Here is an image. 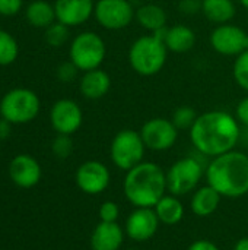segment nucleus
Masks as SVG:
<instances>
[{
  "label": "nucleus",
  "mask_w": 248,
  "mask_h": 250,
  "mask_svg": "<svg viewBox=\"0 0 248 250\" xmlns=\"http://www.w3.org/2000/svg\"><path fill=\"white\" fill-rule=\"evenodd\" d=\"M241 127L237 117L222 110L200 114L190 129L193 146L203 157L215 158L235 149L240 144Z\"/></svg>",
  "instance_id": "nucleus-1"
},
{
  "label": "nucleus",
  "mask_w": 248,
  "mask_h": 250,
  "mask_svg": "<svg viewBox=\"0 0 248 250\" xmlns=\"http://www.w3.org/2000/svg\"><path fill=\"white\" fill-rule=\"evenodd\" d=\"M208 185L222 198L237 199L248 193V155L229 151L210 160L205 170Z\"/></svg>",
  "instance_id": "nucleus-2"
},
{
  "label": "nucleus",
  "mask_w": 248,
  "mask_h": 250,
  "mask_svg": "<svg viewBox=\"0 0 248 250\" xmlns=\"http://www.w3.org/2000/svg\"><path fill=\"white\" fill-rule=\"evenodd\" d=\"M167 190V173L155 163L142 161L126 171L123 192L134 208H155Z\"/></svg>",
  "instance_id": "nucleus-3"
},
{
  "label": "nucleus",
  "mask_w": 248,
  "mask_h": 250,
  "mask_svg": "<svg viewBox=\"0 0 248 250\" xmlns=\"http://www.w3.org/2000/svg\"><path fill=\"white\" fill-rule=\"evenodd\" d=\"M167 29V28H165ZM139 37L129 50V63L140 76H153L167 63L168 48L164 42V31Z\"/></svg>",
  "instance_id": "nucleus-4"
},
{
  "label": "nucleus",
  "mask_w": 248,
  "mask_h": 250,
  "mask_svg": "<svg viewBox=\"0 0 248 250\" xmlns=\"http://www.w3.org/2000/svg\"><path fill=\"white\" fill-rule=\"evenodd\" d=\"M39 113V98L28 88H13L0 101V116L12 125L32 122Z\"/></svg>",
  "instance_id": "nucleus-5"
},
{
  "label": "nucleus",
  "mask_w": 248,
  "mask_h": 250,
  "mask_svg": "<svg viewBox=\"0 0 248 250\" xmlns=\"http://www.w3.org/2000/svg\"><path fill=\"white\" fill-rule=\"evenodd\" d=\"M107 54L104 40L92 31H85L76 35L72 41L69 56L70 62L82 72L98 69Z\"/></svg>",
  "instance_id": "nucleus-6"
},
{
  "label": "nucleus",
  "mask_w": 248,
  "mask_h": 250,
  "mask_svg": "<svg viewBox=\"0 0 248 250\" xmlns=\"http://www.w3.org/2000/svg\"><path fill=\"white\" fill-rule=\"evenodd\" d=\"M146 146L140 132L123 129L111 141L110 157L117 168L129 171L143 161Z\"/></svg>",
  "instance_id": "nucleus-7"
},
{
  "label": "nucleus",
  "mask_w": 248,
  "mask_h": 250,
  "mask_svg": "<svg viewBox=\"0 0 248 250\" xmlns=\"http://www.w3.org/2000/svg\"><path fill=\"white\" fill-rule=\"evenodd\" d=\"M206 168L196 157H184L175 161L167 171V188L174 196H183L193 192Z\"/></svg>",
  "instance_id": "nucleus-8"
},
{
  "label": "nucleus",
  "mask_w": 248,
  "mask_h": 250,
  "mask_svg": "<svg viewBox=\"0 0 248 250\" xmlns=\"http://www.w3.org/2000/svg\"><path fill=\"white\" fill-rule=\"evenodd\" d=\"M136 10L130 0H98L94 15L96 22L110 31H118L132 23Z\"/></svg>",
  "instance_id": "nucleus-9"
},
{
  "label": "nucleus",
  "mask_w": 248,
  "mask_h": 250,
  "mask_svg": "<svg viewBox=\"0 0 248 250\" xmlns=\"http://www.w3.org/2000/svg\"><path fill=\"white\" fill-rule=\"evenodd\" d=\"M140 136L148 149L161 152L175 145L178 139V129L171 120L164 117H153L142 126Z\"/></svg>",
  "instance_id": "nucleus-10"
},
{
  "label": "nucleus",
  "mask_w": 248,
  "mask_h": 250,
  "mask_svg": "<svg viewBox=\"0 0 248 250\" xmlns=\"http://www.w3.org/2000/svg\"><path fill=\"white\" fill-rule=\"evenodd\" d=\"M212 48L222 56H240L248 50V34L232 23L218 25L210 32Z\"/></svg>",
  "instance_id": "nucleus-11"
},
{
  "label": "nucleus",
  "mask_w": 248,
  "mask_h": 250,
  "mask_svg": "<svg viewBox=\"0 0 248 250\" xmlns=\"http://www.w3.org/2000/svg\"><path fill=\"white\" fill-rule=\"evenodd\" d=\"M50 122L58 135H73L82 126L83 113L76 101L63 98L53 104L50 111Z\"/></svg>",
  "instance_id": "nucleus-12"
},
{
  "label": "nucleus",
  "mask_w": 248,
  "mask_h": 250,
  "mask_svg": "<svg viewBox=\"0 0 248 250\" xmlns=\"http://www.w3.org/2000/svg\"><path fill=\"white\" fill-rule=\"evenodd\" d=\"M111 174L101 161H85L76 171L77 188L88 195H99L110 186Z\"/></svg>",
  "instance_id": "nucleus-13"
},
{
  "label": "nucleus",
  "mask_w": 248,
  "mask_h": 250,
  "mask_svg": "<svg viewBox=\"0 0 248 250\" xmlns=\"http://www.w3.org/2000/svg\"><path fill=\"white\" fill-rule=\"evenodd\" d=\"M159 224L161 221L153 208H136L126 220L124 233L130 240L142 243L156 234Z\"/></svg>",
  "instance_id": "nucleus-14"
},
{
  "label": "nucleus",
  "mask_w": 248,
  "mask_h": 250,
  "mask_svg": "<svg viewBox=\"0 0 248 250\" xmlns=\"http://www.w3.org/2000/svg\"><path fill=\"white\" fill-rule=\"evenodd\" d=\"M9 176L16 186L31 189L39 183L42 170L34 157L28 154H19L9 164Z\"/></svg>",
  "instance_id": "nucleus-15"
},
{
  "label": "nucleus",
  "mask_w": 248,
  "mask_h": 250,
  "mask_svg": "<svg viewBox=\"0 0 248 250\" xmlns=\"http://www.w3.org/2000/svg\"><path fill=\"white\" fill-rule=\"evenodd\" d=\"M94 0H56V19L66 26H79L94 15Z\"/></svg>",
  "instance_id": "nucleus-16"
},
{
  "label": "nucleus",
  "mask_w": 248,
  "mask_h": 250,
  "mask_svg": "<svg viewBox=\"0 0 248 250\" xmlns=\"http://www.w3.org/2000/svg\"><path fill=\"white\" fill-rule=\"evenodd\" d=\"M124 229L117 223L101 221L91 234L92 250H120L124 242Z\"/></svg>",
  "instance_id": "nucleus-17"
},
{
  "label": "nucleus",
  "mask_w": 248,
  "mask_h": 250,
  "mask_svg": "<svg viewBox=\"0 0 248 250\" xmlns=\"http://www.w3.org/2000/svg\"><path fill=\"white\" fill-rule=\"evenodd\" d=\"M111 88V78L102 69H94L83 72L79 82V89L82 95L88 100H99L108 94Z\"/></svg>",
  "instance_id": "nucleus-18"
},
{
  "label": "nucleus",
  "mask_w": 248,
  "mask_h": 250,
  "mask_svg": "<svg viewBox=\"0 0 248 250\" xmlns=\"http://www.w3.org/2000/svg\"><path fill=\"white\" fill-rule=\"evenodd\" d=\"M164 42L168 51L178 54L187 53L196 44V34L186 25H174L164 31Z\"/></svg>",
  "instance_id": "nucleus-19"
},
{
  "label": "nucleus",
  "mask_w": 248,
  "mask_h": 250,
  "mask_svg": "<svg viewBox=\"0 0 248 250\" xmlns=\"http://www.w3.org/2000/svg\"><path fill=\"white\" fill-rule=\"evenodd\" d=\"M222 196L212 188V186H203L200 189H196L193 196H191V202H190V208L193 211L194 215L200 217V218H206L209 215H212L221 204Z\"/></svg>",
  "instance_id": "nucleus-20"
},
{
  "label": "nucleus",
  "mask_w": 248,
  "mask_h": 250,
  "mask_svg": "<svg viewBox=\"0 0 248 250\" xmlns=\"http://www.w3.org/2000/svg\"><path fill=\"white\" fill-rule=\"evenodd\" d=\"M134 19L139 22V25L142 28L155 34V32H159L167 28L168 18H167V12L159 4L146 3L136 9Z\"/></svg>",
  "instance_id": "nucleus-21"
},
{
  "label": "nucleus",
  "mask_w": 248,
  "mask_h": 250,
  "mask_svg": "<svg viewBox=\"0 0 248 250\" xmlns=\"http://www.w3.org/2000/svg\"><path fill=\"white\" fill-rule=\"evenodd\" d=\"M202 13L208 21L222 25L234 19L237 9L232 0H202Z\"/></svg>",
  "instance_id": "nucleus-22"
},
{
  "label": "nucleus",
  "mask_w": 248,
  "mask_h": 250,
  "mask_svg": "<svg viewBox=\"0 0 248 250\" xmlns=\"http://www.w3.org/2000/svg\"><path fill=\"white\" fill-rule=\"evenodd\" d=\"M25 16L28 23L35 28H48L57 21L54 4H50L45 0H35L29 3L25 10Z\"/></svg>",
  "instance_id": "nucleus-23"
},
{
  "label": "nucleus",
  "mask_w": 248,
  "mask_h": 250,
  "mask_svg": "<svg viewBox=\"0 0 248 250\" xmlns=\"http://www.w3.org/2000/svg\"><path fill=\"white\" fill-rule=\"evenodd\" d=\"M153 209L159 221L165 226H175L184 217V207L181 201L178 199V196H174V195H165L155 205Z\"/></svg>",
  "instance_id": "nucleus-24"
},
{
  "label": "nucleus",
  "mask_w": 248,
  "mask_h": 250,
  "mask_svg": "<svg viewBox=\"0 0 248 250\" xmlns=\"http://www.w3.org/2000/svg\"><path fill=\"white\" fill-rule=\"evenodd\" d=\"M19 56V45L10 32L0 29V66L12 64Z\"/></svg>",
  "instance_id": "nucleus-25"
},
{
  "label": "nucleus",
  "mask_w": 248,
  "mask_h": 250,
  "mask_svg": "<svg viewBox=\"0 0 248 250\" xmlns=\"http://www.w3.org/2000/svg\"><path fill=\"white\" fill-rule=\"evenodd\" d=\"M197 117L199 116L194 108H191L190 105H181L172 113L171 122L178 130H190L196 123Z\"/></svg>",
  "instance_id": "nucleus-26"
},
{
  "label": "nucleus",
  "mask_w": 248,
  "mask_h": 250,
  "mask_svg": "<svg viewBox=\"0 0 248 250\" xmlns=\"http://www.w3.org/2000/svg\"><path fill=\"white\" fill-rule=\"evenodd\" d=\"M69 40V26L56 21L48 28H45V41L51 47H61Z\"/></svg>",
  "instance_id": "nucleus-27"
},
{
  "label": "nucleus",
  "mask_w": 248,
  "mask_h": 250,
  "mask_svg": "<svg viewBox=\"0 0 248 250\" xmlns=\"http://www.w3.org/2000/svg\"><path fill=\"white\" fill-rule=\"evenodd\" d=\"M232 73L235 78V82L248 92V50L237 56L232 67Z\"/></svg>",
  "instance_id": "nucleus-28"
},
{
  "label": "nucleus",
  "mask_w": 248,
  "mask_h": 250,
  "mask_svg": "<svg viewBox=\"0 0 248 250\" xmlns=\"http://www.w3.org/2000/svg\"><path fill=\"white\" fill-rule=\"evenodd\" d=\"M51 151L57 158H69L70 154L73 152V141L70 138V135H58L54 138L53 144H51Z\"/></svg>",
  "instance_id": "nucleus-29"
},
{
  "label": "nucleus",
  "mask_w": 248,
  "mask_h": 250,
  "mask_svg": "<svg viewBox=\"0 0 248 250\" xmlns=\"http://www.w3.org/2000/svg\"><path fill=\"white\" fill-rule=\"evenodd\" d=\"M120 208L114 201H105L99 208V220L104 223H117Z\"/></svg>",
  "instance_id": "nucleus-30"
},
{
  "label": "nucleus",
  "mask_w": 248,
  "mask_h": 250,
  "mask_svg": "<svg viewBox=\"0 0 248 250\" xmlns=\"http://www.w3.org/2000/svg\"><path fill=\"white\" fill-rule=\"evenodd\" d=\"M77 72H79V69L72 62H64L57 67V78L61 82L67 83V82H72L76 78Z\"/></svg>",
  "instance_id": "nucleus-31"
},
{
  "label": "nucleus",
  "mask_w": 248,
  "mask_h": 250,
  "mask_svg": "<svg viewBox=\"0 0 248 250\" xmlns=\"http://www.w3.org/2000/svg\"><path fill=\"white\" fill-rule=\"evenodd\" d=\"M23 0H0V15L15 16L22 9Z\"/></svg>",
  "instance_id": "nucleus-32"
},
{
  "label": "nucleus",
  "mask_w": 248,
  "mask_h": 250,
  "mask_svg": "<svg viewBox=\"0 0 248 250\" xmlns=\"http://www.w3.org/2000/svg\"><path fill=\"white\" fill-rule=\"evenodd\" d=\"M178 7L184 15L193 16L202 12V0H181Z\"/></svg>",
  "instance_id": "nucleus-33"
},
{
  "label": "nucleus",
  "mask_w": 248,
  "mask_h": 250,
  "mask_svg": "<svg viewBox=\"0 0 248 250\" xmlns=\"http://www.w3.org/2000/svg\"><path fill=\"white\" fill-rule=\"evenodd\" d=\"M235 116H237V120H238L244 127H248V97L243 98V100L238 103Z\"/></svg>",
  "instance_id": "nucleus-34"
},
{
  "label": "nucleus",
  "mask_w": 248,
  "mask_h": 250,
  "mask_svg": "<svg viewBox=\"0 0 248 250\" xmlns=\"http://www.w3.org/2000/svg\"><path fill=\"white\" fill-rule=\"evenodd\" d=\"M187 250H221L215 243H212L210 240L202 239V240H196L193 242Z\"/></svg>",
  "instance_id": "nucleus-35"
},
{
  "label": "nucleus",
  "mask_w": 248,
  "mask_h": 250,
  "mask_svg": "<svg viewBox=\"0 0 248 250\" xmlns=\"http://www.w3.org/2000/svg\"><path fill=\"white\" fill-rule=\"evenodd\" d=\"M12 132V123L4 120L3 117L0 119V141H4L10 136Z\"/></svg>",
  "instance_id": "nucleus-36"
},
{
  "label": "nucleus",
  "mask_w": 248,
  "mask_h": 250,
  "mask_svg": "<svg viewBox=\"0 0 248 250\" xmlns=\"http://www.w3.org/2000/svg\"><path fill=\"white\" fill-rule=\"evenodd\" d=\"M234 250H248V237H243V239H240V240L235 243Z\"/></svg>",
  "instance_id": "nucleus-37"
},
{
  "label": "nucleus",
  "mask_w": 248,
  "mask_h": 250,
  "mask_svg": "<svg viewBox=\"0 0 248 250\" xmlns=\"http://www.w3.org/2000/svg\"><path fill=\"white\" fill-rule=\"evenodd\" d=\"M240 144L248 146V127H244V130L241 129V135H240Z\"/></svg>",
  "instance_id": "nucleus-38"
},
{
  "label": "nucleus",
  "mask_w": 248,
  "mask_h": 250,
  "mask_svg": "<svg viewBox=\"0 0 248 250\" xmlns=\"http://www.w3.org/2000/svg\"><path fill=\"white\" fill-rule=\"evenodd\" d=\"M240 1H241V4L248 10V0H240Z\"/></svg>",
  "instance_id": "nucleus-39"
}]
</instances>
